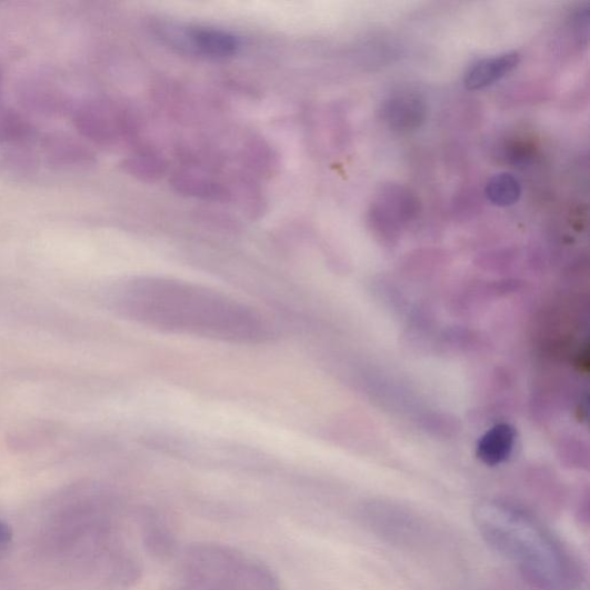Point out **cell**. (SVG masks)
<instances>
[{
    "label": "cell",
    "instance_id": "obj_12",
    "mask_svg": "<svg viewBox=\"0 0 590 590\" xmlns=\"http://www.w3.org/2000/svg\"><path fill=\"white\" fill-rule=\"evenodd\" d=\"M133 173L142 179L153 181L161 178L167 170L164 161L151 152L139 154L131 162Z\"/></svg>",
    "mask_w": 590,
    "mask_h": 590
},
{
    "label": "cell",
    "instance_id": "obj_1",
    "mask_svg": "<svg viewBox=\"0 0 590 590\" xmlns=\"http://www.w3.org/2000/svg\"><path fill=\"white\" fill-rule=\"evenodd\" d=\"M116 306L123 317L169 333L238 346L264 344L272 334L270 324L256 308L178 279H133L119 289Z\"/></svg>",
    "mask_w": 590,
    "mask_h": 590
},
{
    "label": "cell",
    "instance_id": "obj_4",
    "mask_svg": "<svg viewBox=\"0 0 590 590\" xmlns=\"http://www.w3.org/2000/svg\"><path fill=\"white\" fill-rule=\"evenodd\" d=\"M367 530L391 546L419 549L428 544L430 527L418 512L391 502L376 501L358 512Z\"/></svg>",
    "mask_w": 590,
    "mask_h": 590
},
{
    "label": "cell",
    "instance_id": "obj_3",
    "mask_svg": "<svg viewBox=\"0 0 590 590\" xmlns=\"http://www.w3.org/2000/svg\"><path fill=\"white\" fill-rule=\"evenodd\" d=\"M168 590H283L272 571L250 554L220 543H197L180 553Z\"/></svg>",
    "mask_w": 590,
    "mask_h": 590
},
{
    "label": "cell",
    "instance_id": "obj_7",
    "mask_svg": "<svg viewBox=\"0 0 590 590\" xmlns=\"http://www.w3.org/2000/svg\"><path fill=\"white\" fill-rule=\"evenodd\" d=\"M520 63L516 51L478 61L464 74V86L470 90H480L500 81L511 73Z\"/></svg>",
    "mask_w": 590,
    "mask_h": 590
},
{
    "label": "cell",
    "instance_id": "obj_11",
    "mask_svg": "<svg viewBox=\"0 0 590 590\" xmlns=\"http://www.w3.org/2000/svg\"><path fill=\"white\" fill-rule=\"evenodd\" d=\"M486 196L497 207L513 206L521 197V186L511 173L494 174L487 182Z\"/></svg>",
    "mask_w": 590,
    "mask_h": 590
},
{
    "label": "cell",
    "instance_id": "obj_6",
    "mask_svg": "<svg viewBox=\"0 0 590 590\" xmlns=\"http://www.w3.org/2000/svg\"><path fill=\"white\" fill-rule=\"evenodd\" d=\"M383 117L392 130L411 132L422 126L426 119V104L418 96L399 94L386 102Z\"/></svg>",
    "mask_w": 590,
    "mask_h": 590
},
{
    "label": "cell",
    "instance_id": "obj_5",
    "mask_svg": "<svg viewBox=\"0 0 590 590\" xmlns=\"http://www.w3.org/2000/svg\"><path fill=\"white\" fill-rule=\"evenodd\" d=\"M180 47L214 59H226L237 54L240 42L237 37L214 28H194L186 30L179 37Z\"/></svg>",
    "mask_w": 590,
    "mask_h": 590
},
{
    "label": "cell",
    "instance_id": "obj_9",
    "mask_svg": "<svg viewBox=\"0 0 590 590\" xmlns=\"http://www.w3.org/2000/svg\"><path fill=\"white\" fill-rule=\"evenodd\" d=\"M139 527L142 543L150 553L164 558L174 552V537L159 514L151 511L141 512Z\"/></svg>",
    "mask_w": 590,
    "mask_h": 590
},
{
    "label": "cell",
    "instance_id": "obj_8",
    "mask_svg": "<svg viewBox=\"0 0 590 590\" xmlns=\"http://www.w3.org/2000/svg\"><path fill=\"white\" fill-rule=\"evenodd\" d=\"M514 443V428L507 423L497 424L483 434L477 454L488 466L501 464L512 454Z\"/></svg>",
    "mask_w": 590,
    "mask_h": 590
},
{
    "label": "cell",
    "instance_id": "obj_13",
    "mask_svg": "<svg viewBox=\"0 0 590 590\" xmlns=\"http://www.w3.org/2000/svg\"><path fill=\"white\" fill-rule=\"evenodd\" d=\"M13 539L12 528L4 520L0 519V557L10 550Z\"/></svg>",
    "mask_w": 590,
    "mask_h": 590
},
{
    "label": "cell",
    "instance_id": "obj_2",
    "mask_svg": "<svg viewBox=\"0 0 590 590\" xmlns=\"http://www.w3.org/2000/svg\"><path fill=\"white\" fill-rule=\"evenodd\" d=\"M473 520L481 538L507 559L538 590H569L571 558L548 528L531 512L504 501L480 502Z\"/></svg>",
    "mask_w": 590,
    "mask_h": 590
},
{
    "label": "cell",
    "instance_id": "obj_10",
    "mask_svg": "<svg viewBox=\"0 0 590 590\" xmlns=\"http://www.w3.org/2000/svg\"><path fill=\"white\" fill-rule=\"evenodd\" d=\"M173 188L182 196L213 201H228L230 193L219 182L192 172H178L172 179Z\"/></svg>",
    "mask_w": 590,
    "mask_h": 590
}]
</instances>
